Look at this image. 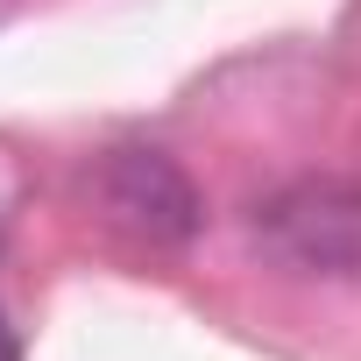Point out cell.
<instances>
[{"label":"cell","instance_id":"obj_2","mask_svg":"<svg viewBox=\"0 0 361 361\" xmlns=\"http://www.w3.org/2000/svg\"><path fill=\"white\" fill-rule=\"evenodd\" d=\"M0 361H22V340H15V326L0 319Z\"/></svg>","mask_w":361,"mask_h":361},{"label":"cell","instance_id":"obj_1","mask_svg":"<svg viewBox=\"0 0 361 361\" xmlns=\"http://www.w3.org/2000/svg\"><path fill=\"white\" fill-rule=\"evenodd\" d=\"M269 241L298 269H361V192L340 177H305L262 213Z\"/></svg>","mask_w":361,"mask_h":361}]
</instances>
